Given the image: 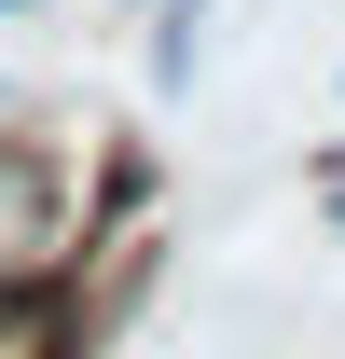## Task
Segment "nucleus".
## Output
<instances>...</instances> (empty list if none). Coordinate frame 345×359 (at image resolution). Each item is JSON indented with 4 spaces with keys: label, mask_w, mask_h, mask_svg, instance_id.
Masks as SVG:
<instances>
[{
    "label": "nucleus",
    "mask_w": 345,
    "mask_h": 359,
    "mask_svg": "<svg viewBox=\"0 0 345 359\" xmlns=\"http://www.w3.org/2000/svg\"><path fill=\"white\" fill-rule=\"evenodd\" d=\"M0 125H14V83H0Z\"/></svg>",
    "instance_id": "3"
},
{
    "label": "nucleus",
    "mask_w": 345,
    "mask_h": 359,
    "mask_svg": "<svg viewBox=\"0 0 345 359\" xmlns=\"http://www.w3.org/2000/svg\"><path fill=\"white\" fill-rule=\"evenodd\" d=\"M69 249H83L69 166L28 152V138H0V276H69Z\"/></svg>",
    "instance_id": "1"
},
{
    "label": "nucleus",
    "mask_w": 345,
    "mask_h": 359,
    "mask_svg": "<svg viewBox=\"0 0 345 359\" xmlns=\"http://www.w3.org/2000/svg\"><path fill=\"white\" fill-rule=\"evenodd\" d=\"M0 14H28V0H0Z\"/></svg>",
    "instance_id": "4"
},
{
    "label": "nucleus",
    "mask_w": 345,
    "mask_h": 359,
    "mask_svg": "<svg viewBox=\"0 0 345 359\" xmlns=\"http://www.w3.org/2000/svg\"><path fill=\"white\" fill-rule=\"evenodd\" d=\"M332 235H345V180H332Z\"/></svg>",
    "instance_id": "2"
}]
</instances>
